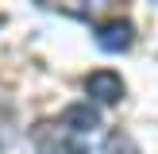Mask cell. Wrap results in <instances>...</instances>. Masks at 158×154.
<instances>
[{"mask_svg": "<svg viewBox=\"0 0 158 154\" xmlns=\"http://www.w3.org/2000/svg\"><path fill=\"white\" fill-rule=\"evenodd\" d=\"M35 146H39V154H85L81 135H73L66 123H43V127H35Z\"/></svg>", "mask_w": 158, "mask_h": 154, "instance_id": "6da1fadb", "label": "cell"}, {"mask_svg": "<svg viewBox=\"0 0 158 154\" xmlns=\"http://www.w3.org/2000/svg\"><path fill=\"white\" fill-rule=\"evenodd\" d=\"M131 38H135V31H131L127 19H108V23L97 27V46L108 50V54H112V50H127Z\"/></svg>", "mask_w": 158, "mask_h": 154, "instance_id": "3957f363", "label": "cell"}, {"mask_svg": "<svg viewBox=\"0 0 158 154\" xmlns=\"http://www.w3.org/2000/svg\"><path fill=\"white\" fill-rule=\"evenodd\" d=\"M62 123H66L73 135H89L93 127H100V112L81 100V104H69L66 112H62Z\"/></svg>", "mask_w": 158, "mask_h": 154, "instance_id": "277c9868", "label": "cell"}, {"mask_svg": "<svg viewBox=\"0 0 158 154\" xmlns=\"http://www.w3.org/2000/svg\"><path fill=\"white\" fill-rule=\"evenodd\" d=\"M104 154H139V146H135V139L127 131H112L104 139Z\"/></svg>", "mask_w": 158, "mask_h": 154, "instance_id": "5b68a950", "label": "cell"}, {"mask_svg": "<svg viewBox=\"0 0 158 154\" xmlns=\"http://www.w3.org/2000/svg\"><path fill=\"white\" fill-rule=\"evenodd\" d=\"M85 92H89L93 100H100V104H116V100L123 96V81L112 69H93V73L85 77Z\"/></svg>", "mask_w": 158, "mask_h": 154, "instance_id": "7a4b0ae2", "label": "cell"}]
</instances>
